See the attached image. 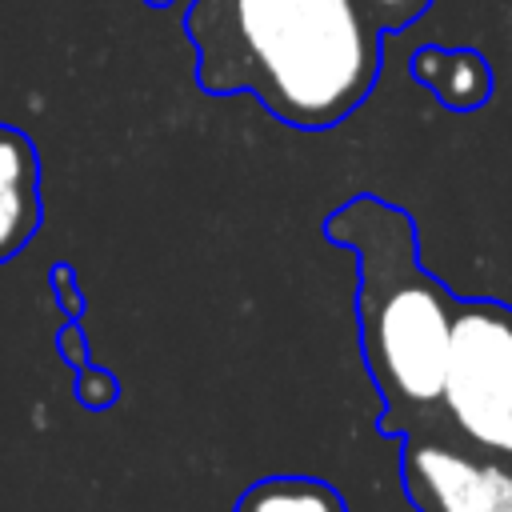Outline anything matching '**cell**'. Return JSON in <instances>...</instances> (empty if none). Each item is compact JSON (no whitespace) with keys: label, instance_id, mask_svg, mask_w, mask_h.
Returning a JSON list of instances; mask_svg holds the SVG:
<instances>
[{"label":"cell","instance_id":"cell-4","mask_svg":"<svg viewBox=\"0 0 512 512\" xmlns=\"http://www.w3.org/2000/svg\"><path fill=\"white\" fill-rule=\"evenodd\" d=\"M404 488L420 512H492L512 492V468L472 460L448 444L412 440L404 448Z\"/></svg>","mask_w":512,"mask_h":512},{"label":"cell","instance_id":"cell-9","mask_svg":"<svg viewBox=\"0 0 512 512\" xmlns=\"http://www.w3.org/2000/svg\"><path fill=\"white\" fill-rule=\"evenodd\" d=\"M76 392H80V404H84V408H108V404L116 400V384H112V376L100 372V368H80Z\"/></svg>","mask_w":512,"mask_h":512},{"label":"cell","instance_id":"cell-10","mask_svg":"<svg viewBox=\"0 0 512 512\" xmlns=\"http://www.w3.org/2000/svg\"><path fill=\"white\" fill-rule=\"evenodd\" d=\"M492 512H512V492H508L504 500H496V508H492Z\"/></svg>","mask_w":512,"mask_h":512},{"label":"cell","instance_id":"cell-7","mask_svg":"<svg viewBox=\"0 0 512 512\" xmlns=\"http://www.w3.org/2000/svg\"><path fill=\"white\" fill-rule=\"evenodd\" d=\"M232 512H348L344 496L328 480L312 476H268L244 488Z\"/></svg>","mask_w":512,"mask_h":512},{"label":"cell","instance_id":"cell-3","mask_svg":"<svg viewBox=\"0 0 512 512\" xmlns=\"http://www.w3.org/2000/svg\"><path fill=\"white\" fill-rule=\"evenodd\" d=\"M440 404L476 448L512 460V308L456 304Z\"/></svg>","mask_w":512,"mask_h":512},{"label":"cell","instance_id":"cell-1","mask_svg":"<svg viewBox=\"0 0 512 512\" xmlns=\"http://www.w3.org/2000/svg\"><path fill=\"white\" fill-rule=\"evenodd\" d=\"M180 28L200 92H248L300 132L336 128L380 80L384 32L364 0H192Z\"/></svg>","mask_w":512,"mask_h":512},{"label":"cell","instance_id":"cell-5","mask_svg":"<svg viewBox=\"0 0 512 512\" xmlns=\"http://www.w3.org/2000/svg\"><path fill=\"white\" fill-rule=\"evenodd\" d=\"M40 216V152L28 132L0 124V264L24 252Z\"/></svg>","mask_w":512,"mask_h":512},{"label":"cell","instance_id":"cell-11","mask_svg":"<svg viewBox=\"0 0 512 512\" xmlns=\"http://www.w3.org/2000/svg\"><path fill=\"white\" fill-rule=\"evenodd\" d=\"M148 8H172V0H144Z\"/></svg>","mask_w":512,"mask_h":512},{"label":"cell","instance_id":"cell-2","mask_svg":"<svg viewBox=\"0 0 512 512\" xmlns=\"http://www.w3.org/2000/svg\"><path fill=\"white\" fill-rule=\"evenodd\" d=\"M324 236L356 256L360 348L388 416L440 404L456 300L424 272L412 216L380 196H352L324 220Z\"/></svg>","mask_w":512,"mask_h":512},{"label":"cell","instance_id":"cell-8","mask_svg":"<svg viewBox=\"0 0 512 512\" xmlns=\"http://www.w3.org/2000/svg\"><path fill=\"white\" fill-rule=\"evenodd\" d=\"M364 8L380 32H404L432 8V0H364Z\"/></svg>","mask_w":512,"mask_h":512},{"label":"cell","instance_id":"cell-6","mask_svg":"<svg viewBox=\"0 0 512 512\" xmlns=\"http://www.w3.org/2000/svg\"><path fill=\"white\" fill-rule=\"evenodd\" d=\"M408 72L448 112H476L492 96V64L476 48L424 44V48H416L408 56Z\"/></svg>","mask_w":512,"mask_h":512}]
</instances>
